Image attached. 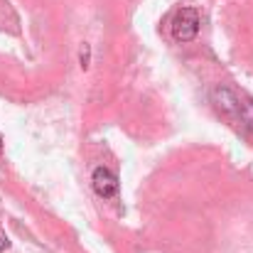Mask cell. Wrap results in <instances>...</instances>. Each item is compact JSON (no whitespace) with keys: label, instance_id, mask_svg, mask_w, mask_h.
I'll list each match as a JSON object with an SVG mask.
<instances>
[{"label":"cell","instance_id":"5b68a950","mask_svg":"<svg viewBox=\"0 0 253 253\" xmlns=\"http://www.w3.org/2000/svg\"><path fill=\"white\" fill-rule=\"evenodd\" d=\"M7 249H10V239H7V236H5V234L0 231V253L7 251Z\"/></svg>","mask_w":253,"mask_h":253},{"label":"cell","instance_id":"3957f363","mask_svg":"<svg viewBox=\"0 0 253 253\" xmlns=\"http://www.w3.org/2000/svg\"><path fill=\"white\" fill-rule=\"evenodd\" d=\"M214 103H216V108H219L221 113H229V116L239 113V108H241L236 93H234L231 88H226V86H219V88L214 91Z\"/></svg>","mask_w":253,"mask_h":253},{"label":"cell","instance_id":"277c9868","mask_svg":"<svg viewBox=\"0 0 253 253\" xmlns=\"http://www.w3.org/2000/svg\"><path fill=\"white\" fill-rule=\"evenodd\" d=\"M88 57H91V47H88V44H84V52H82V69H86V67H88Z\"/></svg>","mask_w":253,"mask_h":253},{"label":"cell","instance_id":"6da1fadb","mask_svg":"<svg viewBox=\"0 0 253 253\" xmlns=\"http://www.w3.org/2000/svg\"><path fill=\"white\" fill-rule=\"evenodd\" d=\"M199 32V15L194 7H182L172 20V37L177 42H192Z\"/></svg>","mask_w":253,"mask_h":253},{"label":"cell","instance_id":"7a4b0ae2","mask_svg":"<svg viewBox=\"0 0 253 253\" xmlns=\"http://www.w3.org/2000/svg\"><path fill=\"white\" fill-rule=\"evenodd\" d=\"M91 184H93L96 194L103 197V199H111V197L118 194V177H116L108 168H96L93 169V174H91Z\"/></svg>","mask_w":253,"mask_h":253},{"label":"cell","instance_id":"8992f818","mask_svg":"<svg viewBox=\"0 0 253 253\" xmlns=\"http://www.w3.org/2000/svg\"><path fill=\"white\" fill-rule=\"evenodd\" d=\"M0 150H2V138H0Z\"/></svg>","mask_w":253,"mask_h":253}]
</instances>
